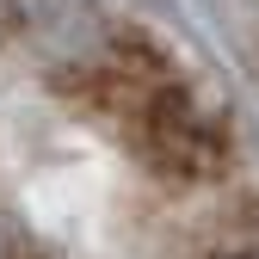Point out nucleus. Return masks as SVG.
<instances>
[{
  "label": "nucleus",
  "instance_id": "obj_2",
  "mask_svg": "<svg viewBox=\"0 0 259 259\" xmlns=\"http://www.w3.org/2000/svg\"><path fill=\"white\" fill-rule=\"evenodd\" d=\"M235 19H241L247 44H253V56H259V0H235Z\"/></svg>",
  "mask_w": 259,
  "mask_h": 259
},
{
  "label": "nucleus",
  "instance_id": "obj_1",
  "mask_svg": "<svg viewBox=\"0 0 259 259\" xmlns=\"http://www.w3.org/2000/svg\"><path fill=\"white\" fill-rule=\"evenodd\" d=\"M0 259H259L229 111L111 0H0Z\"/></svg>",
  "mask_w": 259,
  "mask_h": 259
}]
</instances>
